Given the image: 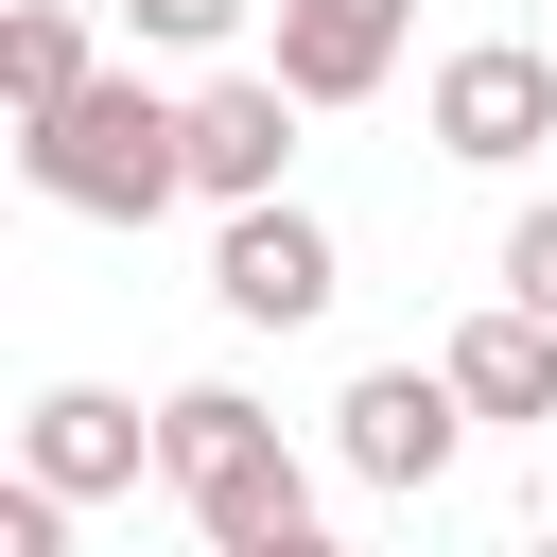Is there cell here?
Listing matches in <instances>:
<instances>
[{"instance_id":"obj_1","label":"cell","mask_w":557,"mask_h":557,"mask_svg":"<svg viewBox=\"0 0 557 557\" xmlns=\"http://www.w3.org/2000/svg\"><path fill=\"white\" fill-rule=\"evenodd\" d=\"M157 487L191 505L209 557H313V470L278 453V418L244 383H174L157 400Z\"/></svg>"},{"instance_id":"obj_2","label":"cell","mask_w":557,"mask_h":557,"mask_svg":"<svg viewBox=\"0 0 557 557\" xmlns=\"http://www.w3.org/2000/svg\"><path fill=\"white\" fill-rule=\"evenodd\" d=\"M17 174L52 209H87V226H157L191 191V104H157L139 70H87L52 122H17Z\"/></svg>"},{"instance_id":"obj_3","label":"cell","mask_w":557,"mask_h":557,"mask_svg":"<svg viewBox=\"0 0 557 557\" xmlns=\"http://www.w3.org/2000/svg\"><path fill=\"white\" fill-rule=\"evenodd\" d=\"M331 453H348L366 487H400V505H418V487L470 453V383H453V348H435V366H366V383L331 400Z\"/></svg>"},{"instance_id":"obj_4","label":"cell","mask_w":557,"mask_h":557,"mask_svg":"<svg viewBox=\"0 0 557 557\" xmlns=\"http://www.w3.org/2000/svg\"><path fill=\"white\" fill-rule=\"evenodd\" d=\"M557 139V52H522V35H470L453 70H435V157H470V174H522Z\"/></svg>"},{"instance_id":"obj_5","label":"cell","mask_w":557,"mask_h":557,"mask_svg":"<svg viewBox=\"0 0 557 557\" xmlns=\"http://www.w3.org/2000/svg\"><path fill=\"white\" fill-rule=\"evenodd\" d=\"M209 296H226L244 331H313V313L348 296V261H331V226H313V209H278V191H261V209H226Z\"/></svg>"},{"instance_id":"obj_6","label":"cell","mask_w":557,"mask_h":557,"mask_svg":"<svg viewBox=\"0 0 557 557\" xmlns=\"http://www.w3.org/2000/svg\"><path fill=\"white\" fill-rule=\"evenodd\" d=\"M278 157H296V87H278V70L191 87V191H209V209H261V191H278Z\"/></svg>"},{"instance_id":"obj_7","label":"cell","mask_w":557,"mask_h":557,"mask_svg":"<svg viewBox=\"0 0 557 557\" xmlns=\"http://www.w3.org/2000/svg\"><path fill=\"white\" fill-rule=\"evenodd\" d=\"M17 470H52L70 505H104V487H139V470H157V418H139V400H104V383H52V400L17 418Z\"/></svg>"},{"instance_id":"obj_8","label":"cell","mask_w":557,"mask_h":557,"mask_svg":"<svg viewBox=\"0 0 557 557\" xmlns=\"http://www.w3.org/2000/svg\"><path fill=\"white\" fill-rule=\"evenodd\" d=\"M400 35H418V0H278V87L296 104H366L400 70Z\"/></svg>"},{"instance_id":"obj_9","label":"cell","mask_w":557,"mask_h":557,"mask_svg":"<svg viewBox=\"0 0 557 557\" xmlns=\"http://www.w3.org/2000/svg\"><path fill=\"white\" fill-rule=\"evenodd\" d=\"M453 383H470V418H557V313L487 296V313L453 331Z\"/></svg>"},{"instance_id":"obj_10","label":"cell","mask_w":557,"mask_h":557,"mask_svg":"<svg viewBox=\"0 0 557 557\" xmlns=\"http://www.w3.org/2000/svg\"><path fill=\"white\" fill-rule=\"evenodd\" d=\"M70 87H87V17H70V0H17V17H0V104L52 122Z\"/></svg>"},{"instance_id":"obj_11","label":"cell","mask_w":557,"mask_h":557,"mask_svg":"<svg viewBox=\"0 0 557 557\" xmlns=\"http://www.w3.org/2000/svg\"><path fill=\"white\" fill-rule=\"evenodd\" d=\"M244 17H261V0H122V35H139V52H226Z\"/></svg>"},{"instance_id":"obj_12","label":"cell","mask_w":557,"mask_h":557,"mask_svg":"<svg viewBox=\"0 0 557 557\" xmlns=\"http://www.w3.org/2000/svg\"><path fill=\"white\" fill-rule=\"evenodd\" d=\"M505 296H522V313H557V191L505 226Z\"/></svg>"}]
</instances>
